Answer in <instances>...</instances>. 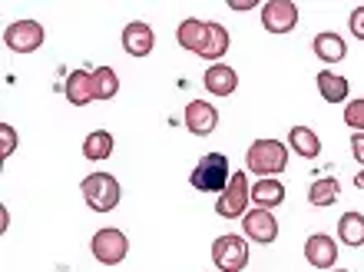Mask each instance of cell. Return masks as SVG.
Segmentation results:
<instances>
[{
  "label": "cell",
  "instance_id": "cell-22",
  "mask_svg": "<svg viewBox=\"0 0 364 272\" xmlns=\"http://www.w3.org/2000/svg\"><path fill=\"white\" fill-rule=\"evenodd\" d=\"M338 239L345 246H351V249H361L364 246V213L351 209V213L341 216V219H338Z\"/></svg>",
  "mask_w": 364,
  "mask_h": 272
},
{
  "label": "cell",
  "instance_id": "cell-20",
  "mask_svg": "<svg viewBox=\"0 0 364 272\" xmlns=\"http://www.w3.org/2000/svg\"><path fill=\"white\" fill-rule=\"evenodd\" d=\"M338 196H341V183H338L335 176H321V179H315V183L308 186V203L315 206V209L335 206Z\"/></svg>",
  "mask_w": 364,
  "mask_h": 272
},
{
  "label": "cell",
  "instance_id": "cell-1",
  "mask_svg": "<svg viewBox=\"0 0 364 272\" xmlns=\"http://www.w3.org/2000/svg\"><path fill=\"white\" fill-rule=\"evenodd\" d=\"M288 153L291 150L282 140H255L245 150V173H255L259 179H272V176L285 173Z\"/></svg>",
  "mask_w": 364,
  "mask_h": 272
},
{
  "label": "cell",
  "instance_id": "cell-18",
  "mask_svg": "<svg viewBox=\"0 0 364 272\" xmlns=\"http://www.w3.org/2000/svg\"><path fill=\"white\" fill-rule=\"evenodd\" d=\"M315 83H318V93H321L325 103H348V93H351L348 77H341L335 70H321L315 77Z\"/></svg>",
  "mask_w": 364,
  "mask_h": 272
},
{
  "label": "cell",
  "instance_id": "cell-15",
  "mask_svg": "<svg viewBox=\"0 0 364 272\" xmlns=\"http://www.w3.org/2000/svg\"><path fill=\"white\" fill-rule=\"evenodd\" d=\"M63 93L73 107H87L96 100V83H93V73L90 70H70L67 83H63Z\"/></svg>",
  "mask_w": 364,
  "mask_h": 272
},
{
  "label": "cell",
  "instance_id": "cell-23",
  "mask_svg": "<svg viewBox=\"0 0 364 272\" xmlns=\"http://www.w3.org/2000/svg\"><path fill=\"white\" fill-rule=\"evenodd\" d=\"M229 47H232L229 30L222 27L219 20H209V43H205V53H202V60H212V63H222V57L229 53Z\"/></svg>",
  "mask_w": 364,
  "mask_h": 272
},
{
  "label": "cell",
  "instance_id": "cell-3",
  "mask_svg": "<svg viewBox=\"0 0 364 272\" xmlns=\"http://www.w3.org/2000/svg\"><path fill=\"white\" fill-rule=\"evenodd\" d=\"M249 203H252L249 173H245V169H235L229 186H225L219 193V199H215V216H222V219H242V216L249 213Z\"/></svg>",
  "mask_w": 364,
  "mask_h": 272
},
{
  "label": "cell",
  "instance_id": "cell-9",
  "mask_svg": "<svg viewBox=\"0 0 364 272\" xmlns=\"http://www.w3.org/2000/svg\"><path fill=\"white\" fill-rule=\"evenodd\" d=\"M262 27L269 33H291L298 27V4L295 0H269L262 4Z\"/></svg>",
  "mask_w": 364,
  "mask_h": 272
},
{
  "label": "cell",
  "instance_id": "cell-26",
  "mask_svg": "<svg viewBox=\"0 0 364 272\" xmlns=\"http://www.w3.org/2000/svg\"><path fill=\"white\" fill-rule=\"evenodd\" d=\"M17 130L10 127V123H0V156H4V159H10V156H14V150H17Z\"/></svg>",
  "mask_w": 364,
  "mask_h": 272
},
{
  "label": "cell",
  "instance_id": "cell-4",
  "mask_svg": "<svg viewBox=\"0 0 364 272\" xmlns=\"http://www.w3.org/2000/svg\"><path fill=\"white\" fill-rule=\"evenodd\" d=\"M229 179H232L229 156H222V153H205L189 176L192 189H199V193H222L229 186Z\"/></svg>",
  "mask_w": 364,
  "mask_h": 272
},
{
  "label": "cell",
  "instance_id": "cell-11",
  "mask_svg": "<svg viewBox=\"0 0 364 272\" xmlns=\"http://www.w3.org/2000/svg\"><path fill=\"white\" fill-rule=\"evenodd\" d=\"M176 43L182 50H189L196 57L205 53V43H209V20H199V17H186L176 27Z\"/></svg>",
  "mask_w": 364,
  "mask_h": 272
},
{
  "label": "cell",
  "instance_id": "cell-5",
  "mask_svg": "<svg viewBox=\"0 0 364 272\" xmlns=\"http://www.w3.org/2000/svg\"><path fill=\"white\" fill-rule=\"evenodd\" d=\"M90 253H93L96 263L103 266H119L129 256V236L123 229H116V226H103V229H96L93 239H90Z\"/></svg>",
  "mask_w": 364,
  "mask_h": 272
},
{
  "label": "cell",
  "instance_id": "cell-13",
  "mask_svg": "<svg viewBox=\"0 0 364 272\" xmlns=\"http://www.w3.org/2000/svg\"><path fill=\"white\" fill-rule=\"evenodd\" d=\"M156 47V33L149 23L143 20H133V23H126L123 27V50L129 57H149Z\"/></svg>",
  "mask_w": 364,
  "mask_h": 272
},
{
  "label": "cell",
  "instance_id": "cell-2",
  "mask_svg": "<svg viewBox=\"0 0 364 272\" xmlns=\"http://www.w3.org/2000/svg\"><path fill=\"white\" fill-rule=\"evenodd\" d=\"M80 189H83V199H87V206L93 209V213H113L116 206H119V199H123V189H119V183H116L113 173L83 176Z\"/></svg>",
  "mask_w": 364,
  "mask_h": 272
},
{
  "label": "cell",
  "instance_id": "cell-6",
  "mask_svg": "<svg viewBox=\"0 0 364 272\" xmlns=\"http://www.w3.org/2000/svg\"><path fill=\"white\" fill-rule=\"evenodd\" d=\"M212 263L219 272H242L249 266V239L245 236H215L212 239Z\"/></svg>",
  "mask_w": 364,
  "mask_h": 272
},
{
  "label": "cell",
  "instance_id": "cell-27",
  "mask_svg": "<svg viewBox=\"0 0 364 272\" xmlns=\"http://www.w3.org/2000/svg\"><path fill=\"white\" fill-rule=\"evenodd\" d=\"M348 27H351V37H355V40H364V4L351 10V17H348Z\"/></svg>",
  "mask_w": 364,
  "mask_h": 272
},
{
  "label": "cell",
  "instance_id": "cell-21",
  "mask_svg": "<svg viewBox=\"0 0 364 272\" xmlns=\"http://www.w3.org/2000/svg\"><path fill=\"white\" fill-rule=\"evenodd\" d=\"M113 133L109 130H93V133H87V140H83V159H90V163H100V159H109L113 156Z\"/></svg>",
  "mask_w": 364,
  "mask_h": 272
},
{
  "label": "cell",
  "instance_id": "cell-31",
  "mask_svg": "<svg viewBox=\"0 0 364 272\" xmlns=\"http://www.w3.org/2000/svg\"><path fill=\"white\" fill-rule=\"evenodd\" d=\"M331 272H351V269H331Z\"/></svg>",
  "mask_w": 364,
  "mask_h": 272
},
{
  "label": "cell",
  "instance_id": "cell-8",
  "mask_svg": "<svg viewBox=\"0 0 364 272\" xmlns=\"http://www.w3.org/2000/svg\"><path fill=\"white\" fill-rule=\"evenodd\" d=\"M242 236L249 239V243H259V246H269L278 239V219L272 209H249V213L242 216Z\"/></svg>",
  "mask_w": 364,
  "mask_h": 272
},
{
  "label": "cell",
  "instance_id": "cell-25",
  "mask_svg": "<svg viewBox=\"0 0 364 272\" xmlns=\"http://www.w3.org/2000/svg\"><path fill=\"white\" fill-rule=\"evenodd\" d=\"M345 127L355 130V133H364V97L351 100L345 107Z\"/></svg>",
  "mask_w": 364,
  "mask_h": 272
},
{
  "label": "cell",
  "instance_id": "cell-28",
  "mask_svg": "<svg viewBox=\"0 0 364 272\" xmlns=\"http://www.w3.org/2000/svg\"><path fill=\"white\" fill-rule=\"evenodd\" d=\"M351 156H355L364 169V133H351Z\"/></svg>",
  "mask_w": 364,
  "mask_h": 272
},
{
  "label": "cell",
  "instance_id": "cell-30",
  "mask_svg": "<svg viewBox=\"0 0 364 272\" xmlns=\"http://www.w3.org/2000/svg\"><path fill=\"white\" fill-rule=\"evenodd\" d=\"M355 186H358V189H361V193H364V169H358V176H355Z\"/></svg>",
  "mask_w": 364,
  "mask_h": 272
},
{
  "label": "cell",
  "instance_id": "cell-24",
  "mask_svg": "<svg viewBox=\"0 0 364 272\" xmlns=\"http://www.w3.org/2000/svg\"><path fill=\"white\" fill-rule=\"evenodd\" d=\"M93 83H96V100H113L119 93V77H116L113 67H96Z\"/></svg>",
  "mask_w": 364,
  "mask_h": 272
},
{
  "label": "cell",
  "instance_id": "cell-19",
  "mask_svg": "<svg viewBox=\"0 0 364 272\" xmlns=\"http://www.w3.org/2000/svg\"><path fill=\"white\" fill-rule=\"evenodd\" d=\"M252 203L259 206V209H275V206L285 203V186L282 179H255L252 183Z\"/></svg>",
  "mask_w": 364,
  "mask_h": 272
},
{
  "label": "cell",
  "instance_id": "cell-29",
  "mask_svg": "<svg viewBox=\"0 0 364 272\" xmlns=\"http://www.w3.org/2000/svg\"><path fill=\"white\" fill-rule=\"evenodd\" d=\"M255 0H229V10H252Z\"/></svg>",
  "mask_w": 364,
  "mask_h": 272
},
{
  "label": "cell",
  "instance_id": "cell-10",
  "mask_svg": "<svg viewBox=\"0 0 364 272\" xmlns=\"http://www.w3.org/2000/svg\"><path fill=\"white\" fill-rule=\"evenodd\" d=\"M182 123L192 136H212L219 127V110L212 107L209 100H192L186 103V113H182Z\"/></svg>",
  "mask_w": 364,
  "mask_h": 272
},
{
  "label": "cell",
  "instance_id": "cell-12",
  "mask_svg": "<svg viewBox=\"0 0 364 272\" xmlns=\"http://www.w3.org/2000/svg\"><path fill=\"white\" fill-rule=\"evenodd\" d=\"M305 259L308 266H315V269H335L338 263V243L331 239L328 233H315L305 239Z\"/></svg>",
  "mask_w": 364,
  "mask_h": 272
},
{
  "label": "cell",
  "instance_id": "cell-16",
  "mask_svg": "<svg viewBox=\"0 0 364 272\" xmlns=\"http://www.w3.org/2000/svg\"><path fill=\"white\" fill-rule=\"evenodd\" d=\"M311 50H315V57L321 60V63H341V60L348 57L345 37L335 33V30H321V33L311 40Z\"/></svg>",
  "mask_w": 364,
  "mask_h": 272
},
{
  "label": "cell",
  "instance_id": "cell-14",
  "mask_svg": "<svg viewBox=\"0 0 364 272\" xmlns=\"http://www.w3.org/2000/svg\"><path fill=\"white\" fill-rule=\"evenodd\" d=\"M202 87H205V93H212V97H232V93L239 90V73H235L229 63H212V67L205 70V77H202Z\"/></svg>",
  "mask_w": 364,
  "mask_h": 272
},
{
  "label": "cell",
  "instance_id": "cell-7",
  "mask_svg": "<svg viewBox=\"0 0 364 272\" xmlns=\"http://www.w3.org/2000/svg\"><path fill=\"white\" fill-rule=\"evenodd\" d=\"M43 40H47V30L40 27L37 20H14L4 30V47L10 53H33V50L43 47Z\"/></svg>",
  "mask_w": 364,
  "mask_h": 272
},
{
  "label": "cell",
  "instance_id": "cell-17",
  "mask_svg": "<svg viewBox=\"0 0 364 272\" xmlns=\"http://www.w3.org/2000/svg\"><path fill=\"white\" fill-rule=\"evenodd\" d=\"M288 150L295 156H301V159H318L321 156V136L315 133L311 127H291L288 130Z\"/></svg>",
  "mask_w": 364,
  "mask_h": 272
}]
</instances>
